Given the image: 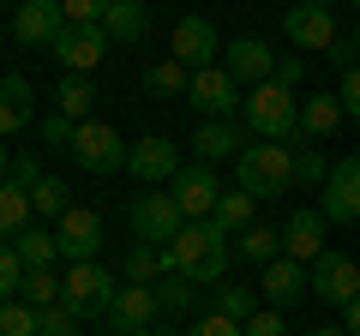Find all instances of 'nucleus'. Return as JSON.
<instances>
[{
  "label": "nucleus",
  "instance_id": "58836bf2",
  "mask_svg": "<svg viewBox=\"0 0 360 336\" xmlns=\"http://www.w3.org/2000/svg\"><path fill=\"white\" fill-rule=\"evenodd\" d=\"M193 295H198V288L186 283V276H162V283H156V300H162V312H186V306H193Z\"/></svg>",
  "mask_w": 360,
  "mask_h": 336
},
{
  "label": "nucleus",
  "instance_id": "a19ab883",
  "mask_svg": "<svg viewBox=\"0 0 360 336\" xmlns=\"http://www.w3.org/2000/svg\"><path fill=\"white\" fill-rule=\"evenodd\" d=\"M240 330H246V336H288V330H283V312H276V306H258L252 318L240 324Z\"/></svg>",
  "mask_w": 360,
  "mask_h": 336
},
{
  "label": "nucleus",
  "instance_id": "603ef678",
  "mask_svg": "<svg viewBox=\"0 0 360 336\" xmlns=\"http://www.w3.org/2000/svg\"><path fill=\"white\" fill-rule=\"evenodd\" d=\"M300 6H336V0H300Z\"/></svg>",
  "mask_w": 360,
  "mask_h": 336
},
{
  "label": "nucleus",
  "instance_id": "864d4df0",
  "mask_svg": "<svg viewBox=\"0 0 360 336\" xmlns=\"http://www.w3.org/2000/svg\"><path fill=\"white\" fill-rule=\"evenodd\" d=\"M139 336H168V330H156V324H150V330H139Z\"/></svg>",
  "mask_w": 360,
  "mask_h": 336
},
{
  "label": "nucleus",
  "instance_id": "473e14b6",
  "mask_svg": "<svg viewBox=\"0 0 360 336\" xmlns=\"http://www.w3.org/2000/svg\"><path fill=\"white\" fill-rule=\"evenodd\" d=\"M295 181L312 186V193H324V181H330V156H324L319 144H300V156H295Z\"/></svg>",
  "mask_w": 360,
  "mask_h": 336
},
{
  "label": "nucleus",
  "instance_id": "37998d69",
  "mask_svg": "<svg viewBox=\"0 0 360 336\" xmlns=\"http://www.w3.org/2000/svg\"><path fill=\"white\" fill-rule=\"evenodd\" d=\"M276 84H283V91H300V84H307V60H300V54H283V60H276Z\"/></svg>",
  "mask_w": 360,
  "mask_h": 336
},
{
  "label": "nucleus",
  "instance_id": "4c0bfd02",
  "mask_svg": "<svg viewBox=\"0 0 360 336\" xmlns=\"http://www.w3.org/2000/svg\"><path fill=\"white\" fill-rule=\"evenodd\" d=\"M37 324H42V336H78V312L66 306V300L42 306V312H37Z\"/></svg>",
  "mask_w": 360,
  "mask_h": 336
},
{
  "label": "nucleus",
  "instance_id": "1a4fd4ad",
  "mask_svg": "<svg viewBox=\"0 0 360 336\" xmlns=\"http://www.w3.org/2000/svg\"><path fill=\"white\" fill-rule=\"evenodd\" d=\"M307 288L324 306H348V300L360 295V264L348 259V252H330V246H324L319 259H312V271H307Z\"/></svg>",
  "mask_w": 360,
  "mask_h": 336
},
{
  "label": "nucleus",
  "instance_id": "72a5a7b5",
  "mask_svg": "<svg viewBox=\"0 0 360 336\" xmlns=\"http://www.w3.org/2000/svg\"><path fill=\"white\" fill-rule=\"evenodd\" d=\"M30 210H37V217H54V222H60V217H66V186L54 181V174H42V181L30 186Z\"/></svg>",
  "mask_w": 360,
  "mask_h": 336
},
{
  "label": "nucleus",
  "instance_id": "cd10ccee",
  "mask_svg": "<svg viewBox=\"0 0 360 336\" xmlns=\"http://www.w3.org/2000/svg\"><path fill=\"white\" fill-rule=\"evenodd\" d=\"M90 108H96V91H90V78L66 72V78H60V91H54V115H66V120H78V127H84Z\"/></svg>",
  "mask_w": 360,
  "mask_h": 336
},
{
  "label": "nucleus",
  "instance_id": "393cba45",
  "mask_svg": "<svg viewBox=\"0 0 360 336\" xmlns=\"http://www.w3.org/2000/svg\"><path fill=\"white\" fill-rule=\"evenodd\" d=\"M120 276H127V283L156 288V283L168 276V252H162V246H150V240H132V246H127V264H120Z\"/></svg>",
  "mask_w": 360,
  "mask_h": 336
},
{
  "label": "nucleus",
  "instance_id": "9b49d317",
  "mask_svg": "<svg viewBox=\"0 0 360 336\" xmlns=\"http://www.w3.org/2000/svg\"><path fill=\"white\" fill-rule=\"evenodd\" d=\"M186 228V217H180V205H174V193H139L132 198V234L139 240H150V246H168L174 234Z\"/></svg>",
  "mask_w": 360,
  "mask_h": 336
},
{
  "label": "nucleus",
  "instance_id": "c9c22d12",
  "mask_svg": "<svg viewBox=\"0 0 360 336\" xmlns=\"http://www.w3.org/2000/svg\"><path fill=\"white\" fill-rule=\"evenodd\" d=\"M18 300H30V306H54V300H60V276H54V271H30L25 276V288H18Z\"/></svg>",
  "mask_w": 360,
  "mask_h": 336
},
{
  "label": "nucleus",
  "instance_id": "39448f33",
  "mask_svg": "<svg viewBox=\"0 0 360 336\" xmlns=\"http://www.w3.org/2000/svg\"><path fill=\"white\" fill-rule=\"evenodd\" d=\"M127 150L132 144L120 138L108 120H84L78 138H72V162L84 168V174H115V168H127Z\"/></svg>",
  "mask_w": 360,
  "mask_h": 336
},
{
  "label": "nucleus",
  "instance_id": "4be33fe9",
  "mask_svg": "<svg viewBox=\"0 0 360 336\" xmlns=\"http://www.w3.org/2000/svg\"><path fill=\"white\" fill-rule=\"evenodd\" d=\"M30 127V78L6 72L0 78V138H18Z\"/></svg>",
  "mask_w": 360,
  "mask_h": 336
},
{
  "label": "nucleus",
  "instance_id": "49530a36",
  "mask_svg": "<svg viewBox=\"0 0 360 336\" xmlns=\"http://www.w3.org/2000/svg\"><path fill=\"white\" fill-rule=\"evenodd\" d=\"M186 336H246V330H240L234 318H222V312H205V318H198Z\"/></svg>",
  "mask_w": 360,
  "mask_h": 336
},
{
  "label": "nucleus",
  "instance_id": "ddd939ff",
  "mask_svg": "<svg viewBox=\"0 0 360 336\" xmlns=\"http://www.w3.org/2000/svg\"><path fill=\"white\" fill-rule=\"evenodd\" d=\"M54 60H60V72H96V66L108 60V30L103 25H66L60 30V42H54Z\"/></svg>",
  "mask_w": 360,
  "mask_h": 336
},
{
  "label": "nucleus",
  "instance_id": "2eb2a0df",
  "mask_svg": "<svg viewBox=\"0 0 360 336\" xmlns=\"http://www.w3.org/2000/svg\"><path fill=\"white\" fill-rule=\"evenodd\" d=\"M276 60L283 54L270 49L264 37H234V42H222V66H229V78L234 84H270V72H276Z\"/></svg>",
  "mask_w": 360,
  "mask_h": 336
},
{
  "label": "nucleus",
  "instance_id": "7c9ffc66",
  "mask_svg": "<svg viewBox=\"0 0 360 336\" xmlns=\"http://www.w3.org/2000/svg\"><path fill=\"white\" fill-rule=\"evenodd\" d=\"M252 205H258L252 193H222L210 222H217V228H229V234H240V228H252Z\"/></svg>",
  "mask_w": 360,
  "mask_h": 336
},
{
  "label": "nucleus",
  "instance_id": "9d476101",
  "mask_svg": "<svg viewBox=\"0 0 360 336\" xmlns=\"http://www.w3.org/2000/svg\"><path fill=\"white\" fill-rule=\"evenodd\" d=\"M168 49H174L180 66H193V72L222 60V37H217V25H210L205 13H180V18H174V37H168Z\"/></svg>",
  "mask_w": 360,
  "mask_h": 336
},
{
  "label": "nucleus",
  "instance_id": "09e8293b",
  "mask_svg": "<svg viewBox=\"0 0 360 336\" xmlns=\"http://www.w3.org/2000/svg\"><path fill=\"white\" fill-rule=\"evenodd\" d=\"M342 49H348V66H360V30H348V42H342Z\"/></svg>",
  "mask_w": 360,
  "mask_h": 336
},
{
  "label": "nucleus",
  "instance_id": "c756f323",
  "mask_svg": "<svg viewBox=\"0 0 360 336\" xmlns=\"http://www.w3.org/2000/svg\"><path fill=\"white\" fill-rule=\"evenodd\" d=\"M186 84H193V66H180L174 54L144 72V91H150V96H186Z\"/></svg>",
  "mask_w": 360,
  "mask_h": 336
},
{
  "label": "nucleus",
  "instance_id": "423d86ee",
  "mask_svg": "<svg viewBox=\"0 0 360 336\" xmlns=\"http://www.w3.org/2000/svg\"><path fill=\"white\" fill-rule=\"evenodd\" d=\"M115 288H120V283H115L96 259H90V264H72V271L60 276V300L78 312V318H103L108 300H115Z\"/></svg>",
  "mask_w": 360,
  "mask_h": 336
},
{
  "label": "nucleus",
  "instance_id": "3c124183",
  "mask_svg": "<svg viewBox=\"0 0 360 336\" xmlns=\"http://www.w3.org/2000/svg\"><path fill=\"white\" fill-rule=\"evenodd\" d=\"M6 168H13V162H6V138H0V181H6Z\"/></svg>",
  "mask_w": 360,
  "mask_h": 336
},
{
  "label": "nucleus",
  "instance_id": "6ab92c4d",
  "mask_svg": "<svg viewBox=\"0 0 360 336\" xmlns=\"http://www.w3.org/2000/svg\"><path fill=\"white\" fill-rule=\"evenodd\" d=\"M324 210H295V217L283 222V259H295V264H312L324 252Z\"/></svg>",
  "mask_w": 360,
  "mask_h": 336
},
{
  "label": "nucleus",
  "instance_id": "f257e3e1",
  "mask_svg": "<svg viewBox=\"0 0 360 336\" xmlns=\"http://www.w3.org/2000/svg\"><path fill=\"white\" fill-rule=\"evenodd\" d=\"M162 252H168V276H186L193 288H217L234 259V234L217 222H186Z\"/></svg>",
  "mask_w": 360,
  "mask_h": 336
},
{
  "label": "nucleus",
  "instance_id": "4468645a",
  "mask_svg": "<svg viewBox=\"0 0 360 336\" xmlns=\"http://www.w3.org/2000/svg\"><path fill=\"white\" fill-rule=\"evenodd\" d=\"M324 222H360V156H336L330 162V181H324V198H319Z\"/></svg>",
  "mask_w": 360,
  "mask_h": 336
},
{
  "label": "nucleus",
  "instance_id": "f704fd0d",
  "mask_svg": "<svg viewBox=\"0 0 360 336\" xmlns=\"http://www.w3.org/2000/svg\"><path fill=\"white\" fill-rule=\"evenodd\" d=\"M210 312H222V318H234V324H246V318H252V288H222L217 283V300H210Z\"/></svg>",
  "mask_w": 360,
  "mask_h": 336
},
{
  "label": "nucleus",
  "instance_id": "de8ad7c7",
  "mask_svg": "<svg viewBox=\"0 0 360 336\" xmlns=\"http://www.w3.org/2000/svg\"><path fill=\"white\" fill-rule=\"evenodd\" d=\"M342 312H348V336H360V295H354V300H348V306H342Z\"/></svg>",
  "mask_w": 360,
  "mask_h": 336
},
{
  "label": "nucleus",
  "instance_id": "2f4dec72",
  "mask_svg": "<svg viewBox=\"0 0 360 336\" xmlns=\"http://www.w3.org/2000/svg\"><path fill=\"white\" fill-rule=\"evenodd\" d=\"M0 336H42V324H37V306L30 300H0Z\"/></svg>",
  "mask_w": 360,
  "mask_h": 336
},
{
  "label": "nucleus",
  "instance_id": "f8f14e48",
  "mask_svg": "<svg viewBox=\"0 0 360 336\" xmlns=\"http://www.w3.org/2000/svg\"><path fill=\"white\" fill-rule=\"evenodd\" d=\"M156 312H162L156 288H144V283H120L115 300H108V312H103V324H108L115 336H139V330H150V324H156Z\"/></svg>",
  "mask_w": 360,
  "mask_h": 336
},
{
  "label": "nucleus",
  "instance_id": "c85d7f7f",
  "mask_svg": "<svg viewBox=\"0 0 360 336\" xmlns=\"http://www.w3.org/2000/svg\"><path fill=\"white\" fill-rule=\"evenodd\" d=\"M13 246H18V259H25V271H54V259H60V240L49 228H25Z\"/></svg>",
  "mask_w": 360,
  "mask_h": 336
},
{
  "label": "nucleus",
  "instance_id": "7ed1b4c3",
  "mask_svg": "<svg viewBox=\"0 0 360 336\" xmlns=\"http://www.w3.org/2000/svg\"><path fill=\"white\" fill-rule=\"evenodd\" d=\"M234 181L252 198H283L288 186H295V150H288V144H270V138H252L234 156Z\"/></svg>",
  "mask_w": 360,
  "mask_h": 336
},
{
  "label": "nucleus",
  "instance_id": "412c9836",
  "mask_svg": "<svg viewBox=\"0 0 360 336\" xmlns=\"http://www.w3.org/2000/svg\"><path fill=\"white\" fill-rule=\"evenodd\" d=\"M258 288H264V300H270L276 312H283V306H295L300 295H312V288H307V271H300L295 259H270L264 271H258Z\"/></svg>",
  "mask_w": 360,
  "mask_h": 336
},
{
  "label": "nucleus",
  "instance_id": "20e7f679",
  "mask_svg": "<svg viewBox=\"0 0 360 336\" xmlns=\"http://www.w3.org/2000/svg\"><path fill=\"white\" fill-rule=\"evenodd\" d=\"M54 240H60V259H66V264H90L96 252H103V240H108L103 210H90V205H66V217L54 222Z\"/></svg>",
  "mask_w": 360,
  "mask_h": 336
},
{
  "label": "nucleus",
  "instance_id": "dca6fc26",
  "mask_svg": "<svg viewBox=\"0 0 360 336\" xmlns=\"http://www.w3.org/2000/svg\"><path fill=\"white\" fill-rule=\"evenodd\" d=\"M180 168H186V162H180V144L162 138V132H150V138H139V144L127 150V174H132V181H144V186L174 181Z\"/></svg>",
  "mask_w": 360,
  "mask_h": 336
},
{
  "label": "nucleus",
  "instance_id": "79ce46f5",
  "mask_svg": "<svg viewBox=\"0 0 360 336\" xmlns=\"http://www.w3.org/2000/svg\"><path fill=\"white\" fill-rule=\"evenodd\" d=\"M336 103H342L348 120H360V66H348V72H342V84H336Z\"/></svg>",
  "mask_w": 360,
  "mask_h": 336
},
{
  "label": "nucleus",
  "instance_id": "8fccbe9b",
  "mask_svg": "<svg viewBox=\"0 0 360 336\" xmlns=\"http://www.w3.org/2000/svg\"><path fill=\"white\" fill-rule=\"evenodd\" d=\"M307 336H348L342 324H319V330H307Z\"/></svg>",
  "mask_w": 360,
  "mask_h": 336
},
{
  "label": "nucleus",
  "instance_id": "ea45409f",
  "mask_svg": "<svg viewBox=\"0 0 360 336\" xmlns=\"http://www.w3.org/2000/svg\"><path fill=\"white\" fill-rule=\"evenodd\" d=\"M60 13H66V25H103L108 0H60Z\"/></svg>",
  "mask_w": 360,
  "mask_h": 336
},
{
  "label": "nucleus",
  "instance_id": "a18cd8bd",
  "mask_svg": "<svg viewBox=\"0 0 360 336\" xmlns=\"http://www.w3.org/2000/svg\"><path fill=\"white\" fill-rule=\"evenodd\" d=\"M72 138H78V120H66V115L42 120V144H66V150H72Z\"/></svg>",
  "mask_w": 360,
  "mask_h": 336
},
{
  "label": "nucleus",
  "instance_id": "f03ea898",
  "mask_svg": "<svg viewBox=\"0 0 360 336\" xmlns=\"http://www.w3.org/2000/svg\"><path fill=\"white\" fill-rule=\"evenodd\" d=\"M240 115H246V132H252V138L288 144V150L300 144V103H295V91L276 84V78H270V84H252V96L240 103Z\"/></svg>",
  "mask_w": 360,
  "mask_h": 336
},
{
  "label": "nucleus",
  "instance_id": "5fc2aeb1",
  "mask_svg": "<svg viewBox=\"0 0 360 336\" xmlns=\"http://www.w3.org/2000/svg\"><path fill=\"white\" fill-rule=\"evenodd\" d=\"M348 6H354V13H360V0H348Z\"/></svg>",
  "mask_w": 360,
  "mask_h": 336
},
{
  "label": "nucleus",
  "instance_id": "bb28decb",
  "mask_svg": "<svg viewBox=\"0 0 360 336\" xmlns=\"http://www.w3.org/2000/svg\"><path fill=\"white\" fill-rule=\"evenodd\" d=\"M30 193L25 186H13V181H0V240H18V234L30 228Z\"/></svg>",
  "mask_w": 360,
  "mask_h": 336
},
{
  "label": "nucleus",
  "instance_id": "e433bc0d",
  "mask_svg": "<svg viewBox=\"0 0 360 336\" xmlns=\"http://www.w3.org/2000/svg\"><path fill=\"white\" fill-rule=\"evenodd\" d=\"M25 259H18V246L13 240H0V300H13L18 288H25Z\"/></svg>",
  "mask_w": 360,
  "mask_h": 336
},
{
  "label": "nucleus",
  "instance_id": "b1692460",
  "mask_svg": "<svg viewBox=\"0 0 360 336\" xmlns=\"http://www.w3.org/2000/svg\"><path fill=\"white\" fill-rule=\"evenodd\" d=\"M103 30H108V42H144V30H150V13H144V0H108Z\"/></svg>",
  "mask_w": 360,
  "mask_h": 336
},
{
  "label": "nucleus",
  "instance_id": "a211bd4d",
  "mask_svg": "<svg viewBox=\"0 0 360 336\" xmlns=\"http://www.w3.org/2000/svg\"><path fill=\"white\" fill-rule=\"evenodd\" d=\"M283 37L295 42V49H319V54H330L336 49V18H330V6H288L283 13Z\"/></svg>",
  "mask_w": 360,
  "mask_h": 336
},
{
  "label": "nucleus",
  "instance_id": "aec40b11",
  "mask_svg": "<svg viewBox=\"0 0 360 336\" xmlns=\"http://www.w3.org/2000/svg\"><path fill=\"white\" fill-rule=\"evenodd\" d=\"M246 144H252V132L234 127V120H198V132H193L198 162H229V156H240Z\"/></svg>",
  "mask_w": 360,
  "mask_h": 336
},
{
  "label": "nucleus",
  "instance_id": "c03bdc74",
  "mask_svg": "<svg viewBox=\"0 0 360 336\" xmlns=\"http://www.w3.org/2000/svg\"><path fill=\"white\" fill-rule=\"evenodd\" d=\"M6 181H13V186H25V193H30V186H37L42 181V162H37V156H13V168H6Z\"/></svg>",
  "mask_w": 360,
  "mask_h": 336
},
{
  "label": "nucleus",
  "instance_id": "f3484780",
  "mask_svg": "<svg viewBox=\"0 0 360 336\" xmlns=\"http://www.w3.org/2000/svg\"><path fill=\"white\" fill-rule=\"evenodd\" d=\"M66 30V13H60V0H25L13 13V37L25 42V49H54Z\"/></svg>",
  "mask_w": 360,
  "mask_h": 336
},
{
  "label": "nucleus",
  "instance_id": "5701e85b",
  "mask_svg": "<svg viewBox=\"0 0 360 336\" xmlns=\"http://www.w3.org/2000/svg\"><path fill=\"white\" fill-rule=\"evenodd\" d=\"M336 127H342V103H336V91L300 103V144H324Z\"/></svg>",
  "mask_w": 360,
  "mask_h": 336
},
{
  "label": "nucleus",
  "instance_id": "0eeeda50",
  "mask_svg": "<svg viewBox=\"0 0 360 336\" xmlns=\"http://www.w3.org/2000/svg\"><path fill=\"white\" fill-rule=\"evenodd\" d=\"M168 193H174V205H180L186 222H210L217 217V198H222V181H217L210 162H186L174 181H168Z\"/></svg>",
  "mask_w": 360,
  "mask_h": 336
},
{
  "label": "nucleus",
  "instance_id": "6e6552de",
  "mask_svg": "<svg viewBox=\"0 0 360 336\" xmlns=\"http://www.w3.org/2000/svg\"><path fill=\"white\" fill-rule=\"evenodd\" d=\"M186 103L198 108V120H229L234 108L246 103V96H240V84L229 78V66L217 60V66H198V72H193V84H186Z\"/></svg>",
  "mask_w": 360,
  "mask_h": 336
},
{
  "label": "nucleus",
  "instance_id": "a878e982",
  "mask_svg": "<svg viewBox=\"0 0 360 336\" xmlns=\"http://www.w3.org/2000/svg\"><path fill=\"white\" fill-rule=\"evenodd\" d=\"M234 252H240L246 264H258V271H264L270 259H283V228H264V222H252V228L234 234Z\"/></svg>",
  "mask_w": 360,
  "mask_h": 336
}]
</instances>
